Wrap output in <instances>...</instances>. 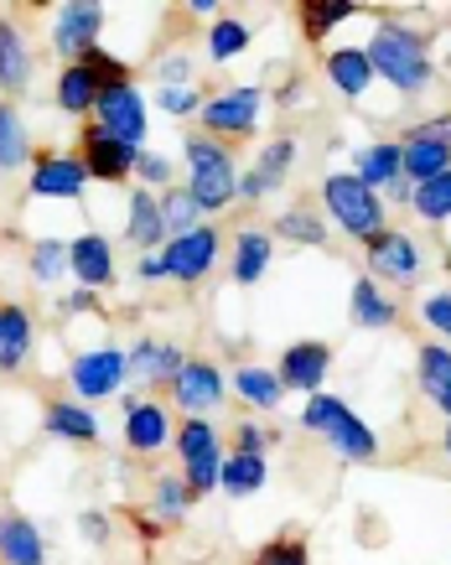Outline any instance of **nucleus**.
<instances>
[{
  "label": "nucleus",
  "mask_w": 451,
  "mask_h": 565,
  "mask_svg": "<svg viewBox=\"0 0 451 565\" xmlns=\"http://www.w3.org/2000/svg\"><path fill=\"white\" fill-rule=\"evenodd\" d=\"M228 399V379L218 374V363L208 359H182V369H176L172 379V405L187 420H208L218 405Z\"/></svg>",
  "instance_id": "6e6552de"
},
{
  "label": "nucleus",
  "mask_w": 451,
  "mask_h": 565,
  "mask_svg": "<svg viewBox=\"0 0 451 565\" xmlns=\"http://www.w3.org/2000/svg\"><path fill=\"white\" fill-rule=\"evenodd\" d=\"M94 307H99V296L84 291V286H78L73 296H63V301H57V311H63V317H73V311H94Z\"/></svg>",
  "instance_id": "3c124183"
},
{
  "label": "nucleus",
  "mask_w": 451,
  "mask_h": 565,
  "mask_svg": "<svg viewBox=\"0 0 451 565\" xmlns=\"http://www.w3.org/2000/svg\"><path fill=\"white\" fill-rule=\"evenodd\" d=\"M172 436H176L172 415H167V405H157V399H136V405L125 411V446H130L136 457H157Z\"/></svg>",
  "instance_id": "dca6fc26"
},
{
  "label": "nucleus",
  "mask_w": 451,
  "mask_h": 565,
  "mask_svg": "<svg viewBox=\"0 0 451 565\" xmlns=\"http://www.w3.org/2000/svg\"><path fill=\"white\" fill-rule=\"evenodd\" d=\"M276 104H286V109H291V104H307V78H286V84L276 88Z\"/></svg>",
  "instance_id": "603ef678"
},
{
  "label": "nucleus",
  "mask_w": 451,
  "mask_h": 565,
  "mask_svg": "<svg viewBox=\"0 0 451 565\" xmlns=\"http://www.w3.org/2000/svg\"><path fill=\"white\" fill-rule=\"evenodd\" d=\"M88 188V172L84 161L68 151H42L32 156V182H26V192L32 198H57V203H78Z\"/></svg>",
  "instance_id": "f8f14e48"
},
{
  "label": "nucleus",
  "mask_w": 451,
  "mask_h": 565,
  "mask_svg": "<svg viewBox=\"0 0 451 565\" xmlns=\"http://www.w3.org/2000/svg\"><path fill=\"white\" fill-rule=\"evenodd\" d=\"M265 482H270V467H265V457H249V451H228V457H224L218 488H224L228 498H249V493H260Z\"/></svg>",
  "instance_id": "473e14b6"
},
{
  "label": "nucleus",
  "mask_w": 451,
  "mask_h": 565,
  "mask_svg": "<svg viewBox=\"0 0 451 565\" xmlns=\"http://www.w3.org/2000/svg\"><path fill=\"white\" fill-rule=\"evenodd\" d=\"M228 394H239L249 411H276L280 399H286V384H280L276 369L244 363V369H234V379H228Z\"/></svg>",
  "instance_id": "cd10ccee"
},
{
  "label": "nucleus",
  "mask_w": 451,
  "mask_h": 565,
  "mask_svg": "<svg viewBox=\"0 0 451 565\" xmlns=\"http://www.w3.org/2000/svg\"><path fill=\"white\" fill-rule=\"evenodd\" d=\"M182 156H187V192H192V203L203 207V218L224 213L239 198V167H234L228 146L208 136H187Z\"/></svg>",
  "instance_id": "f03ea898"
},
{
  "label": "nucleus",
  "mask_w": 451,
  "mask_h": 565,
  "mask_svg": "<svg viewBox=\"0 0 451 565\" xmlns=\"http://www.w3.org/2000/svg\"><path fill=\"white\" fill-rule=\"evenodd\" d=\"M291 167H296V140L291 136L265 140V151L255 156V167L239 172V198L244 203H260V198L280 192L286 182H291Z\"/></svg>",
  "instance_id": "ddd939ff"
},
{
  "label": "nucleus",
  "mask_w": 451,
  "mask_h": 565,
  "mask_svg": "<svg viewBox=\"0 0 451 565\" xmlns=\"http://www.w3.org/2000/svg\"><path fill=\"white\" fill-rule=\"evenodd\" d=\"M276 234L291 244H307V249H322V244H327V223L316 218L312 207H286L276 218Z\"/></svg>",
  "instance_id": "c9c22d12"
},
{
  "label": "nucleus",
  "mask_w": 451,
  "mask_h": 565,
  "mask_svg": "<svg viewBox=\"0 0 451 565\" xmlns=\"http://www.w3.org/2000/svg\"><path fill=\"white\" fill-rule=\"evenodd\" d=\"M270 255H276V239L265 234V228H239L234 234V280L239 286H260L265 270H270Z\"/></svg>",
  "instance_id": "a878e982"
},
{
  "label": "nucleus",
  "mask_w": 451,
  "mask_h": 565,
  "mask_svg": "<svg viewBox=\"0 0 451 565\" xmlns=\"http://www.w3.org/2000/svg\"><path fill=\"white\" fill-rule=\"evenodd\" d=\"M187 509H192L187 482L176 478V472H161V478L151 482V509H146V514H157V524H182Z\"/></svg>",
  "instance_id": "f704fd0d"
},
{
  "label": "nucleus",
  "mask_w": 451,
  "mask_h": 565,
  "mask_svg": "<svg viewBox=\"0 0 451 565\" xmlns=\"http://www.w3.org/2000/svg\"><path fill=\"white\" fill-rule=\"evenodd\" d=\"M94 125H105L109 136L125 140V146H140L146 140V94L136 84L105 88L99 104H94Z\"/></svg>",
  "instance_id": "4468645a"
},
{
  "label": "nucleus",
  "mask_w": 451,
  "mask_h": 565,
  "mask_svg": "<svg viewBox=\"0 0 451 565\" xmlns=\"http://www.w3.org/2000/svg\"><path fill=\"white\" fill-rule=\"evenodd\" d=\"M447 457H451V420H447Z\"/></svg>",
  "instance_id": "6e6d98bb"
},
{
  "label": "nucleus",
  "mask_w": 451,
  "mask_h": 565,
  "mask_svg": "<svg viewBox=\"0 0 451 565\" xmlns=\"http://www.w3.org/2000/svg\"><path fill=\"white\" fill-rule=\"evenodd\" d=\"M347 307H353V322H358V327H374V332H389V327L399 322V307L389 301V291H384L374 275H358V280H353Z\"/></svg>",
  "instance_id": "5701e85b"
},
{
  "label": "nucleus",
  "mask_w": 451,
  "mask_h": 565,
  "mask_svg": "<svg viewBox=\"0 0 451 565\" xmlns=\"http://www.w3.org/2000/svg\"><path fill=\"white\" fill-rule=\"evenodd\" d=\"M364 52H368V68L379 73L384 84H395L399 94H426V88H431L436 63H431L426 36H420L416 26H405V21H384Z\"/></svg>",
  "instance_id": "f257e3e1"
},
{
  "label": "nucleus",
  "mask_w": 451,
  "mask_h": 565,
  "mask_svg": "<svg viewBox=\"0 0 451 565\" xmlns=\"http://www.w3.org/2000/svg\"><path fill=\"white\" fill-rule=\"evenodd\" d=\"M125 359H130V379L140 384H172L182 369V348L161 343V338H140L136 348H125Z\"/></svg>",
  "instance_id": "4be33fe9"
},
{
  "label": "nucleus",
  "mask_w": 451,
  "mask_h": 565,
  "mask_svg": "<svg viewBox=\"0 0 451 565\" xmlns=\"http://www.w3.org/2000/svg\"><path fill=\"white\" fill-rule=\"evenodd\" d=\"M99 32H105V6H94V0H68V6H57L53 17V47L78 63L84 52L99 47Z\"/></svg>",
  "instance_id": "9b49d317"
},
{
  "label": "nucleus",
  "mask_w": 451,
  "mask_h": 565,
  "mask_svg": "<svg viewBox=\"0 0 451 565\" xmlns=\"http://www.w3.org/2000/svg\"><path fill=\"white\" fill-rule=\"evenodd\" d=\"M78 530H84L88 545H105V540H109V519L99 514V509H84V519H78Z\"/></svg>",
  "instance_id": "8fccbe9b"
},
{
  "label": "nucleus",
  "mask_w": 451,
  "mask_h": 565,
  "mask_svg": "<svg viewBox=\"0 0 451 565\" xmlns=\"http://www.w3.org/2000/svg\"><path fill=\"white\" fill-rule=\"evenodd\" d=\"M322 203H327L332 223L353 234V239H374L384 228V198L374 188H364L353 172H332L322 182Z\"/></svg>",
  "instance_id": "20e7f679"
},
{
  "label": "nucleus",
  "mask_w": 451,
  "mask_h": 565,
  "mask_svg": "<svg viewBox=\"0 0 451 565\" xmlns=\"http://www.w3.org/2000/svg\"><path fill=\"white\" fill-rule=\"evenodd\" d=\"M130 182H140L146 192H167L172 188V156H161V151H146L140 146V156H136V172H130Z\"/></svg>",
  "instance_id": "37998d69"
},
{
  "label": "nucleus",
  "mask_w": 451,
  "mask_h": 565,
  "mask_svg": "<svg viewBox=\"0 0 451 565\" xmlns=\"http://www.w3.org/2000/svg\"><path fill=\"white\" fill-rule=\"evenodd\" d=\"M136 530L146 534V540H157V534L167 530V524H157V519H146V509H140V514H136Z\"/></svg>",
  "instance_id": "5fc2aeb1"
},
{
  "label": "nucleus",
  "mask_w": 451,
  "mask_h": 565,
  "mask_svg": "<svg viewBox=\"0 0 451 565\" xmlns=\"http://www.w3.org/2000/svg\"><path fill=\"white\" fill-rule=\"evenodd\" d=\"M136 156H140V146H125V140H115L105 125H94V120L78 136V161H84L88 182H130Z\"/></svg>",
  "instance_id": "1a4fd4ad"
},
{
  "label": "nucleus",
  "mask_w": 451,
  "mask_h": 565,
  "mask_svg": "<svg viewBox=\"0 0 451 565\" xmlns=\"http://www.w3.org/2000/svg\"><path fill=\"white\" fill-rule=\"evenodd\" d=\"M57 109L63 115H73V120H84V115H94V104H99V78L84 68V63H63V73H57Z\"/></svg>",
  "instance_id": "c85d7f7f"
},
{
  "label": "nucleus",
  "mask_w": 451,
  "mask_h": 565,
  "mask_svg": "<svg viewBox=\"0 0 451 565\" xmlns=\"http://www.w3.org/2000/svg\"><path fill=\"white\" fill-rule=\"evenodd\" d=\"M157 78H161V88H187L192 63L182 57V52H172V57H161V63H157Z\"/></svg>",
  "instance_id": "09e8293b"
},
{
  "label": "nucleus",
  "mask_w": 451,
  "mask_h": 565,
  "mask_svg": "<svg viewBox=\"0 0 451 565\" xmlns=\"http://www.w3.org/2000/svg\"><path fill=\"white\" fill-rule=\"evenodd\" d=\"M68 275L84 291H105L109 280H115V244L105 234H78L68 244Z\"/></svg>",
  "instance_id": "f3484780"
},
{
  "label": "nucleus",
  "mask_w": 451,
  "mask_h": 565,
  "mask_svg": "<svg viewBox=\"0 0 451 565\" xmlns=\"http://www.w3.org/2000/svg\"><path fill=\"white\" fill-rule=\"evenodd\" d=\"M182 467H203V462H224V446H218V430L213 420H182L172 436Z\"/></svg>",
  "instance_id": "2f4dec72"
},
{
  "label": "nucleus",
  "mask_w": 451,
  "mask_h": 565,
  "mask_svg": "<svg viewBox=\"0 0 451 565\" xmlns=\"http://www.w3.org/2000/svg\"><path fill=\"white\" fill-rule=\"evenodd\" d=\"M353 177L364 182V188H395V182H405V172H399V140H374V146H358L353 151Z\"/></svg>",
  "instance_id": "393cba45"
},
{
  "label": "nucleus",
  "mask_w": 451,
  "mask_h": 565,
  "mask_svg": "<svg viewBox=\"0 0 451 565\" xmlns=\"http://www.w3.org/2000/svg\"><path fill=\"white\" fill-rule=\"evenodd\" d=\"M47 436L94 446L105 430H99V415L88 411V405H78V399H53V405H47Z\"/></svg>",
  "instance_id": "bb28decb"
},
{
  "label": "nucleus",
  "mask_w": 451,
  "mask_h": 565,
  "mask_svg": "<svg viewBox=\"0 0 451 565\" xmlns=\"http://www.w3.org/2000/svg\"><path fill=\"white\" fill-rule=\"evenodd\" d=\"M410 207H416L426 223H447L451 218V172L431 177V182H420V188L410 192Z\"/></svg>",
  "instance_id": "a19ab883"
},
{
  "label": "nucleus",
  "mask_w": 451,
  "mask_h": 565,
  "mask_svg": "<svg viewBox=\"0 0 451 565\" xmlns=\"http://www.w3.org/2000/svg\"><path fill=\"white\" fill-rule=\"evenodd\" d=\"M280 384L286 390H301V394H322V384H327L332 374V348L316 343V338H307V343H291L286 353H280Z\"/></svg>",
  "instance_id": "2eb2a0df"
},
{
  "label": "nucleus",
  "mask_w": 451,
  "mask_h": 565,
  "mask_svg": "<svg viewBox=\"0 0 451 565\" xmlns=\"http://www.w3.org/2000/svg\"><path fill=\"white\" fill-rule=\"evenodd\" d=\"M157 109L161 115H172V120H192L197 109H203V94L197 88H157Z\"/></svg>",
  "instance_id": "a18cd8bd"
},
{
  "label": "nucleus",
  "mask_w": 451,
  "mask_h": 565,
  "mask_svg": "<svg viewBox=\"0 0 451 565\" xmlns=\"http://www.w3.org/2000/svg\"><path fill=\"white\" fill-rule=\"evenodd\" d=\"M301 426L316 430L347 462H379V436L368 430V420H358V415L347 411L337 394H312L307 411H301Z\"/></svg>",
  "instance_id": "7ed1b4c3"
},
{
  "label": "nucleus",
  "mask_w": 451,
  "mask_h": 565,
  "mask_svg": "<svg viewBox=\"0 0 451 565\" xmlns=\"http://www.w3.org/2000/svg\"><path fill=\"white\" fill-rule=\"evenodd\" d=\"M94 78H99V88H120V84H136V73H130V63L125 57H115V52H105V47H94V52H84L78 57Z\"/></svg>",
  "instance_id": "79ce46f5"
},
{
  "label": "nucleus",
  "mask_w": 451,
  "mask_h": 565,
  "mask_svg": "<svg viewBox=\"0 0 451 565\" xmlns=\"http://www.w3.org/2000/svg\"><path fill=\"white\" fill-rule=\"evenodd\" d=\"M420 317L447 338V348H451V291H436V296H426V307H420Z\"/></svg>",
  "instance_id": "de8ad7c7"
},
{
  "label": "nucleus",
  "mask_w": 451,
  "mask_h": 565,
  "mask_svg": "<svg viewBox=\"0 0 451 565\" xmlns=\"http://www.w3.org/2000/svg\"><path fill=\"white\" fill-rule=\"evenodd\" d=\"M276 441V430L255 426V420H239L234 426V451H249V457H265V446Z\"/></svg>",
  "instance_id": "49530a36"
},
{
  "label": "nucleus",
  "mask_w": 451,
  "mask_h": 565,
  "mask_svg": "<svg viewBox=\"0 0 451 565\" xmlns=\"http://www.w3.org/2000/svg\"><path fill=\"white\" fill-rule=\"evenodd\" d=\"M136 280H167V270H161V255H140L136 259Z\"/></svg>",
  "instance_id": "864d4df0"
},
{
  "label": "nucleus",
  "mask_w": 451,
  "mask_h": 565,
  "mask_svg": "<svg viewBox=\"0 0 451 565\" xmlns=\"http://www.w3.org/2000/svg\"><path fill=\"white\" fill-rule=\"evenodd\" d=\"M125 239L136 244V249H146V255H157L161 244H167V223H161L157 192H146V188L130 192V218H125Z\"/></svg>",
  "instance_id": "b1692460"
},
{
  "label": "nucleus",
  "mask_w": 451,
  "mask_h": 565,
  "mask_svg": "<svg viewBox=\"0 0 451 565\" xmlns=\"http://www.w3.org/2000/svg\"><path fill=\"white\" fill-rule=\"evenodd\" d=\"M47 540L26 514H0V565H42Z\"/></svg>",
  "instance_id": "412c9836"
},
{
  "label": "nucleus",
  "mask_w": 451,
  "mask_h": 565,
  "mask_svg": "<svg viewBox=\"0 0 451 565\" xmlns=\"http://www.w3.org/2000/svg\"><path fill=\"white\" fill-rule=\"evenodd\" d=\"M296 17H301V36H307V42H327L332 26H343L347 17H358V6H353V0H301Z\"/></svg>",
  "instance_id": "72a5a7b5"
},
{
  "label": "nucleus",
  "mask_w": 451,
  "mask_h": 565,
  "mask_svg": "<svg viewBox=\"0 0 451 565\" xmlns=\"http://www.w3.org/2000/svg\"><path fill=\"white\" fill-rule=\"evenodd\" d=\"M218 249H224L218 223H197L192 234H176V239H167L157 255H161V270H167V280H176V286H197V280H208V270L218 265Z\"/></svg>",
  "instance_id": "39448f33"
},
{
  "label": "nucleus",
  "mask_w": 451,
  "mask_h": 565,
  "mask_svg": "<svg viewBox=\"0 0 451 565\" xmlns=\"http://www.w3.org/2000/svg\"><path fill=\"white\" fill-rule=\"evenodd\" d=\"M420 390H426V399H441V394H451V348L447 343H426L420 348Z\"/></svg>",
  "instance_id": "4c0bfd02"
},
{
  "label": "nucleus",
  "mask_w": 451,
  "mask_h": 565,
  "mask_svg": "<svg viewBox=\"0 0 451 565\" xmlns=\"http://www.w3.org/2000/svg\"><path fill=\"white\" fill-rule=\"evenodd\" d=\"M125 379H130V359H125V348H115V343L84 348V353L68 363V384H73V399H78V405L115 394Z\"/></svg>",
  "instance_id": "0eeeda50"
},
{
  "label": "nucleus",
  "mask_w": 451,
  "mask_h": 565,
  "mask_svg": "<svg viewBox=\"0 0 451 565\" xmlns=\"http://www.w3.org/2000/svg\"><path fill=\"white\" fill-rule=\"evenodd\" d=\"M32 161V130L21 120L17 99H0V172H21Z\"/></svg>",
  "instance_id": "c756f323"
},
{
  "label": "nucleus",
  "mask_w": 451,
  "mask_h": 565,
  "mask_svg": "<svg viewBox=\"0 0 451 565\" xmlns=\"http://www.w3.org/2000/svg\"><path fill=\"white\" fill-rule=\"evenodd\" d=\"M399 172L410 177V182H431V177L451 172V140H436V136H410L399 140Z\"/></svg>",
  "instance_id": "aec40b11"
},
{
  "label": "nucleus",
  "mask_w": 451,
  "mask_h": 565,
  "mask_svg": "<svg viewBox=\"0 0 451 565\" xmlns=\"http://www.w3.org/2000/svg\"><path fill=\"white\" fill-rule=\"evenodd\" d=\"M26 270H32L36 286H53L68 275V244L63 239H36L32 255H26Z\"/></svg>",
  "instance_id": "58836bf2"
},
{
  "label": "nucleus",
  "mask_w": 451,
  "mask_h": 565,
  "mask_svg": "<svg viewBox=\"0 0 451 565\" xmlns=\"http://www.w3.org/2000/svg\"><path fill=\"white\" fill-rule=\"evenodd\" d=\"M157 203H161V223H167V239H176V234H192V228L203 223V207L192 203L187 188H167Z\"/></svg>",
  "instance_id": "e433bc0d"
},
{
  "label": "nucleus",
  "mask_w": 451,
  "mask_h": 565,
  "mask_svg": "<svg viewBox=\"0 0 451 565\" xmlns=\"http://www.w3.org/2000/svg\"><path fill=\"white\" fill-rule=\"evenodd\" d=\"M249 565H312V550L301 545V540H291V534H280V540H270V545L255 550V561Z\"/></svg>",
  "instance_id": "c03bdc74"
},
{
  "label": "nucleus",
  "mask_w": 451,
  "mask_h": 565,
  "mask_svg": "<svg viewBox=\"0 0 451 565\" xmlns=\"http://www.w3.org/2000/svg\"><path fill=\"white\" fill-rule=\"evenodd\" d=\"M36 348V322L32 311L17 301H0V374H17Z\"/></svg>",
  "instance_id": "a211bd4d"
},
{
  "label": "nucleus",
  "mask_w": 451,
  "mask_h": 565,
  "mask_svg": "<svg viewBox=\"0 0 451 565\" xmlns=\"http://www.w3.org/2000/svg\"><path fill=\"white\" fill-rule=\"evenodd\" d=\"M265 99H270V94H265L260 84H234V88H224V94L203 99L197 120H203L208 136H249L265 115Z\"/></svg>",
  "instance_id": "423d86ee"
},
{
  "label": "nucleus",
  "mask_w": 451,
  "mask_h": 565,
  "mask_svg": "<svg viewBox=\"0 0 451 565\" xmlns=\"http://www.w3.org/2000/svg\"><path fill=\"white\" fill-rule=\"evenodd\" d=\"M36 73V57H32V42L21 36L17 21L0 17V94H26Z\"/></svg>",
  "instance_id": "6ab92c4d"
},
{
  "label": "nucleus",
  "mask_w": 451,
  "mask_h": 565,
  "mask_svg": "<svg viewBox=\"0 0 451 565\" xmlns=\"http://www.w3.org/2000/svg\"><path fill=\"white\" fill-rule=\"evenodd\" d=\"M249 47V26L239 17H218L208 26V63H234Z\"/></svg>",
  "instance_id": "ea45409f"
},
{
  "label": "nucleus",
  "mask_w": 451,
  "mask_h": 565,
  "mask_svg": "<svg viewBox=\"0 0 451 565\" xmlns=\"http://www.w3.org/2000/svg\"><path fill=\"white\" fill-rule=\"evenodd\" d=\"M327 78L343 99H358L368 84H374V68H368V52L364 47H332L327 52Z\"/></svg>",
  "instance_id": "7c9ffc66"
},
{
  "label": "nucleus",
  "mask_w": 451,
  "mask_h": 565,
  "mask_svg": "<svg viewBox=\"0 0 451 565\" xmlns=\"http://www.w3.org/2000/svg\"><path fill=\"white\" fill-rule=\"evenodd\" d=\"M368 249V275L374 280H395V286H410L426 265H420V244L399 228H379L374 239H364Z\"/></svg>",
  "instance_id": "9d476101"
}]
</instances>
